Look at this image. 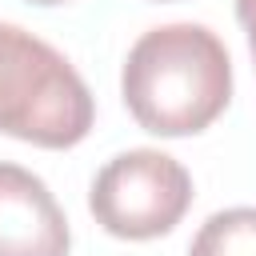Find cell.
Segmentation results:
<instances>
[{
    "instance_id": "obj_1",
    "label": "cell",
    "mask_w": 256,
    "mask_h": 256,
    "mask_svg": "<svg viewBox=\"0 0 256 256\" xmlns=\"http://www.w3.org/2000/svg\"><path fill=\"white\" fill-rule=\"evenodd\" d=\"M120 92L144 132L196 136L232 100L228 48L204 24L148 28L128 48Z\"/></svg>"
},
{
    "instance_id": "obj_2",
    "label": "cell",
    "mask_w": 256,
    "mask_h": 256,
    "mask_svg": "<svg viewBox=\"0 0 256 256\" xmlns=\"http://www.w3.org/2000/svg\"><path fill=\"white\" fill-rule=\"evenodd\" d=\"M84 76L40 36L0 24V132L36 148H72L92 132Z\"/></svg>"
},
{
    "instance_id": "obj_3",
    "label": "cell",
    "mask_w": 256,
    "mask_h": 256,
    "mask_svg": "<svg viewBox=\"0 0 256 256\" xmlns=\"http://www.w3.org/2000/svg\"><path fill=\"white\" fill-rule=\"evenodd\" d=\"M192 204L188 168L156 148H128L112 156L88 192L96 224L120 240H156L172 232Z\"/></svg>"
},
{
    "instance_id": "obj_4",
    "label": "cell",
    "mask_w": 256,
    "mask_h": 256,
    "mask_svg": "<svg viewBox=\"0 0 256 256\" xmlns=\"http://www.w3.org/2000/svg\"><path fill=\"white\" fill-rule=\"evenodd\" d=\"M68 216L48 184L0 160V256H68Z\"/></svg>"
},
{
    "instance_id": "obj_5",
    "label": "cell",
    "mask_w": 256,
    "mask_h": 256,
    "mask_svg": "<svg viewBox=\"0 0 256 256\" xmlns=\"http://www.w3.org/2000/svg\"><path fill=\"white\" fill-rule=\"evenodd\" d=\"M188 256H256V208L212 212L192 236Z\"/></svg>"
},
{
    "instance_id": "obj_6",
    "label": "cell",
    "mask_w": 256,
    "mask_h": 256,
    "mask_svg": "<svg viewBox=\"0 0 256 256\" xmlns=\"http://www.w3.org/2000/svg\"><path fill=\"white\" fill-rule=\"evenodd\" d=\"M236 20L248 32V48H252V64H256V0H236Z\"/></svg>"
},
{
    "instance_id": "obj_7",
    "label": "cell",
    "mask_w": 256,
    "mask_h": 256,
    "mask_svg": "<svg viewBox=\"0 0 256 256\" xmlns=\"http://www.w3.org/2000/svg\"><path fill=\"white\" fill-rule=\"evenodd\" d=\"M32 4H68V0H32Z\"/></svg>"
}]
</instances>
